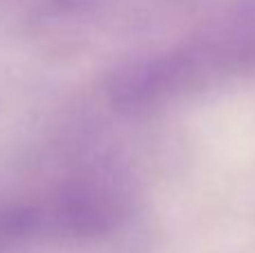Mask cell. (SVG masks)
Returning <instances> with one entry per match:
<instances>
[{"label":"cell","mask_w":255,"mask_h":253,"mask_svg":"<svg viewBox=\"0 0 255 253\" xmlns=\"http://www.w3.org/2000/svg\"><path fill=\"white\" fill-rule=\"evenodd\" d=\"M124 215L112 188L83 184L0 213V240H83L103 236Z\"/></svg>","instance_id":"cell-1"}]
</instances>
